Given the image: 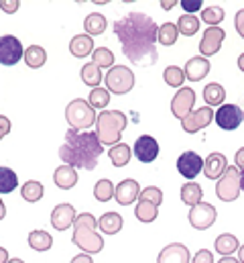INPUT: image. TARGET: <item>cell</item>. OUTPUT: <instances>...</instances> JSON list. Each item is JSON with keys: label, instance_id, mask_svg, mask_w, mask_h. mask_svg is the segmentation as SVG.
Segmentation results:
<instances>
[{"label": "cell", "instance_id": "42", "mask_svg": "<svg viewBox=\"0 0 244 263\" xmlns=\"http://www.w3.org/2000/svg\"><path fill=\"white\" fill-rule=\"evenodd\" d=\"M140 200H147V202H151V204H155V206H161V202H163V192L157 188V186H149V188H145V190H140Z\"/></svg>", "mask_w": 244, "mask_h": 263}, {"label": "cell", "instance_id": "31", "mask_svg": "<svg viewBox=\"0 0 244 263\" xmlns=\"http://www.w3.org/2000/svg\"><path fill=\"white\" fill-rule=\"evenodd\" d=\"M134 216L140 222H153L159 216V206H155V204H151L147 200H138V204L134 208Z\"/></svg>", "mask_w": 244, "mask_h": 263}, {"label": "cell", "instance_id": "55", "mask_svg": "<svg viewBox=\"0 0 244 263\" xmlns=\"http://www.w3.org/2000/svg\"><path fill=\"white\" fill-rule=\"evenodd\" d=\"M238 69H240V71H244V53L238 58Z\"/></svg>", "mask_w": 244, "mask_h": 263}, {"label": "cell", "instance_id": "47", "mask_svg": "<svg viewBox=\"0 0 244 263\" xmlns=\"http://www.w3.org/2000/svg\"><path fill=\"white\" fill-rule=\"evenodd\" d=\"M8 133H10V121H8L4 115H0V141H2Z\"/></svg>", "mask_w": 244, "mask_h": 263}, {"label": "cell", "instance_id": "46", "mask_svg": "<svg viewBox=\"0 0 244 263\" xmlns=\"http://www.w3.org/2000/svg\"><path fill=\"white\" fill-rule=\"evenodd\" d=\"M234 25H236V31H238V35H240V37L244 39V8H242V10H238V12H236Z\"/></svg>", "mask_w": 244, "mask_h": 263}, {"label": "cell", "instance_id": "29", "mask_svg": "<svg viewBox=\"0 0 244 263\" xmlns=\"http://www.w3.org/2000/svg\"><path fill=\"white\" fill-rule=\"evenodd\" d=\"M108 157H110V161L114 163V167H124V165H128V161H130V157H132V151H130V147H128L126 143H118V145L110 147Z\"/></svg>", "mask_w": 244, "mask_h": 263}, {"label": "cell", "instance_id": "6", "mask_svg": "<svg viewBox=\"0 0 244 263\" xmlns=\"http://www.w3.org/2000/svg\"><path fill=\"white\" fill-rule=\"evenodd\" d=\"M240 170L228 165V170L224 172V176L218 180L216 184V196L222 202H234L240 196Z\"/></svg>", "mask_w": 244, "mask_h": 263}, {"label": "cell", "instance_id": "17", "mask_svg": "<svg viewBox=\"0 0 244 263\" xmlns=\"http://www.w3.org/2000/svg\"><path fill=\"white\" fill-rule=\"evenodd\" d=\"M138 196H140V186H138V182L132 180V178L122 180L120 184L116 186V192H114V198H116V202H118L120 206H130Z\"/></svg>", "mask_w": 244, "mask_h": 263}, {"label": "cell", "instance_id": "23", "mask_svg": "<svg viewBox=\"0 0 244 263\" xmlns=\"http://www.w3.org/2000/svg\"><path fill=\"white\" fill-rule=\"evenodd\" d=\"M204 100H206V106L214 108V106H222V102L226 100V90L222 84L218 82H212L204 88Z\"/></svg>", "mask_w": 244, "mask_h": 263}, {"label": "cell", "instance_id": "49", "mask_svg": "<svg viewBox=\"0 0 244 263\" xmlns=\"http://www.w3.org/2000/svg\"><path fill=\"white\" fill-rule=\"evenodd\" d=\"M69 263H94V261H92V257L88 253H79V255H75Z\"/></svg>", "mask_w": 244, "mask_h": 263}, {"label": "cell", "instance_id": "20", "mask_svg": "<svg viewBox=\"0 0 244 263\" xmlns=\"http://www.w3.org/2000/svg\"><path fill=\"white\" fill-rule=\"evenodd\" d=\"M183 71H185V78H187V80L199 82V80H204V78L210 73V62H208L206 58H191V60L185 64Z\"/></svg>", "mask_w": 244, "mask_h": 263}, {"label": "cell", "instance_id": "25", "mask_svg": "<svg viewBox=\"0 0 244 263\" xmlns=\"http://www.w3.org/2000/svg\"><path fill=\"white\" fill-rule=\"evenodd\" d=\"M214 249H216L218 253H222L224 257H228V255H232L234 251H238V249H240V243H238V239H236L234 235L224 233V235H220V237L216 239Z\"/></svg>", "mask_w": 244, "mask_h": 263}, {"label": "cell", "instance_id": "4", "mask_svg": "<svg viewBox=\"0 0 244 263\" xmlns=\"http://www.w3.org/2000/svg\"><path fill=\"white\" fill-rule=\"evenodd\" d=\"M128 119L120 110H102L98 115V123H96V135L100 139L102 145H118L120 143L122 131L126 129Z\"/></svg>", "mask_w": 244, "mask_h": 263}, {"label": "cell", "instance_id": "53", "mask_svg": "<svg viewBox=\"0 0 244 263\" xmlns=\"http://www.w3.org/2000/svg\"><path fill=\"white\" fill-rule=\"evenodd\" d=\"M4 216H6V206H4V202L0 200V220H2Z\"/></svg>", "mask_w": 244, "mask_h": 263}, {"label": "cell", "instance_id": "45", "mask_svg": "<svg viewBox=\"0 0 244 263\" xmlns=\"http://www.w3.org/2000/svg\"><path fill=\"white\" fill-rule=\"evenodd\" d=\"M18 6H21V2H18V0H0V10H4L6 14L16 12V10H18Z\"/></svg>", "mask_w": 244, "mask_h": 263}, {"label": "cell", "instance_id": "56", "mask_svg": "<svg viewBox=\"0 0 244 263\" xmlns=\"http://www.w3.org/2000/svg\"><path fill=\"white\" fill-rule=\"evenodd\" d=\"M240 188L244 190V172H240Z\"/></svg>", "mask_w": 244, "mask_h": 263}, {"label": "cell", "instance_id": "21", "mask_svg": "<svg viewBox=\"0 0 244 263\" xmlns=\"http://www.w3.org/2000/svg\"><path fill=\"white\" fill-rule=\"evenodd\" d=\"M69 51L73 58H88L94 53V39L90 35H75L69 41Z\"/></svg>", "mask_w": 244, "mask_h": 263}, {"label": "cell", "instance_id": "11", "mask_svg": "<svg viewBox=\"0 0 244 263\" xmlns=\"http://www.w3.org/2000/svg\"><path fill=\"white\" fill-rule=\"evenodd\" d=\"M224 37H226V31L222 27H208L204 31V37L199 41V53L201 58H212L220 51L222 43H224Z\"/></svg>", "mask_w": 244, "mask_h": 263}, {"label": "cell", "instance_id": "28", "mask_svg": "<svg viewBox=\"0 0 244 263\" xmlns=\"http://www.w3.org/2000/svg\"><path fill=\"white\" fill-rule=\"evenodd\" d=\"M79 76H82V82H84L86 86H90L92 90H94V88H100V82H102V69L96 66L94 62H90V64H86V66L82 67Z\"/></svg>", "mask_w": 244, "mask_h": 263}, {"label": "cell", "instance_id": "7", "mask_svg": "<svg viewBox=\"0 0 244 263\" xmlns=\"http://www.w3.org/2000/svg\"><path fill=\"white\" fill-rule=\"evenodd\" d=\"M104 82L108 86V92H114L120 96V94H126L134 88V73L126 66H114L106 73Z\"/></svg>", "mask_w": 244, "mask_h": 263}, {"label": "cell", "instance_id": "18", "mask_svg": "<svg viewBox=\"0 0 244 263\" xmlns=\"http://www.w3.org/2000/svg\"><path fill=\"white\" fill-rule=\"evenodd\" d=\"M228 170V159L222 153H210L204 161V174L208 180H220Z\"/></svg>", "mask_w": 244, "mask_h": 263}, {"label": "cell", "instance_id": "33", "mask_svg": "<svg viewBox=\"0 0 244 263\" xmlns=\"http://www.w3.org/2000/svg\"><path fill=\"white\" fill-rule=\"evenodd\" d=\"M45 194V190H43V184L41 182H37V180H29L27 184H23V188H21V196L23 200H27V202H39L41 198Z\"/></svg>", "mask_w": 244, "mask_h": 263}, {"label": "cell", "instance_id": "32", "mask_svg": "<svg viewBox=\"0 0 244 263\" xmlns=\"http://www.w3.org/2000/svg\"><path fill=\"white\" fill-rule=\"evenodd\" d=\"M25 62H27V66L29 67L37 69V67L45 66V62H47V53H45V49H43L41 45H31L29 49H25Z\"/></svg>", "mask_w": 244, "mask_h": 263}, {"label": "cell", "instance_id": "22", "mask_svg": "<svg viewBox=\"0 0 244 263\" xmlns=\"http://www.w3.org/2000/svg\"><path fill=\"white\" fill-rule=\"evenodd\" d=\"M53 182L57 184V188H61V190H71V188L77 184V172H75V167L63 163L61 167L55 170Z\"/></svg>", "mask_w": 244, "mask_h": 263}, {"label": "cell", "instance_id": "44", "mask_svg": "<svg viewBox=\"0 0 244 263\" xmlns=\"http://www.w3.org/2000/svg\"><path fill=\"white\" fill-rule=\"evenodd\" d=\"M189 263H214V255H212L210 249H199V251L195 253V257Z\"/></svg>", "mask_w": 244, "mask_h": 263}, {"label": "cell", "instance_id": "12", "mask_svg": "<svg viewBox=\"0 0 244 263\" xmlns=\"http://www.w3.org/2000/svg\"><path fill=\"white\" fill-rule=\"evenodd\" d=\"M132 153L134 157L140 161V163H151L159 157V143L155 137L151 135H140L136 141H134V147H132Z\"/></svg>", "mask_w": 244, "mask_h": 263}, {"label": "cell", "instance_id": "30", "mask_svg": "<svg viewBox=\"0 0 244 263\" xmlns=\"http://www.w3.org/2000/svg\"><path fill=\"white\" fill-rule=\"evenodd\" d=\"M201 198H204V190H201L199 184H195V182H187V184H183L181 186L183 204H187V206H195V204L201 202Z\"/></svg>", "mask_w": 244, "mask_h": 263}, {"label": "cell", "instance_id": "43", "mask_svg": "<svg viewBox=\"0 0 244 263\" xmlns=\"http://www.w3.org/2000/svg\"><path fill=\"white\" fill-rule=\"evenodd\" d=\"M201 0H181L179 2V6H181L183 10L187 12V14H191V12H197V10H201Z\"/></svg>", "mask_w": 244, "mask_h": 263}, {"label": "cell", "instance_id": "5", "mask_svg": "<svg viewBox=\"0 0 244 263\" xmlns=\"http://www.w3.org/2000/svg\"><path fill=\"white\" fill-rule=\"evenodd\" d=\"M65 119L69 123V129H77V131H86L96 123V110L92 108V104L84 98H75L65 106Z\"/></svg>", "mask_w": 244, "mask_h": 263}, {"label": "cell", "instance_id": "34", "mask_svg": "<svg viewBox=\"0 0 244 263\" xmlns=\"http://www.w3.org/2000/svg\"><path fill=\"white\" fill-rule=\"evenodd\" d=\"M16 184H18L16 172L10 170V167H2V165H0V194H10V192H14Z\"/></svg>", "mask_w": 244, "mask_h": 263}, {"label": "cell", "instance_id": "39", "mask_svg": "<svg viewBox=\"0 0 244 263\" xmlns=\"http://www.w3.org/2000/svg\"><path fill=\"white\" fill-rule=\"evenodd\" d=\"M163 78H165L167 86H171V88H181L183 82H185V71H183V67H179V66H169V67H165Z\"/></svg>", "mask_w": 244, "mask_h": 263}, {"label": "cell", "instance_id": "10", "mask_svg": "<svg viewBox=\"0 0 244 263\" xmlns=\"http://www.w3.org/2000/svg\"><path fill=\"white\" fill-rule=\"evenodd\" d=\"M25 58L23 43L14 35H2L0 37V64L2 66H14Z\"/></svg>", "mask_w": 244, "mask_h": 263}, {"label": "cell", "instance_id": "35", "mask_svg": "<svg viewBox=\"0 0 244 263\" xmlns=\"http://www.w3.org/2000/svg\"><path fill=\"white\" fill-rule=\"evenodd\" d=\"M199 23H201V18H197L195 14H183L177 21V29H179L181 35L191 37V35H195L199 31Z\"/></svg>", "mask_w": 244, "mask_h": 263}, {"label": "cell", "instance_id": "52", "mask_svg": "<svg viewBox=\"0 0 244 263\" xmlns=\"http://www.w3.org/2000/svg\"><path fill=\"white\" fill-rule=\"evenodd\" d=\"M218 263H240V261H238V259H234L232 255H228V257H222Z\"/></svg>", "mask_w": 244, "mask_h": 263}, {"label": "cell", "instance_id": "40", "mask_svg": "<svg viewBox=\"0 0 244 263\" xmlns=\"http://www.w3.org/2000/svg\"><path fill=\"white\" fill-rule=\"evenodd\" d=\"M224 8L222 6H208L201 10V21L208 23L210 27H218L222 21H224Z\"/></svg>", "mask_w": 244, "mask_h": 263}, {"label": "cell", "instance_id": "50", "mask_svg": "<svg viewBox=\"0 0 244 263\" xmlns=\"http://www.w3.org/2000/svg\"><path fill=\"white\" fill-rule=\"evenodd\" d=\"M175 4H179V2H175V0H163V2H161V8H165V10H171Z\"/></svg>", "mask_w": 244, "mask_h": 263}, {"label": "cell", "instance_id": "14", "mask_svg": "<svg viewBox=\"0 0 244 263\" xmlns=\"http://www.w3.org/2000/svg\"><path fill=\"white\" fill-rule=\"evenodd\" d=\"M214 115H216V112H214L210 106H201V108L193 110L191 115H187V117L183 119V121H181V129L185 133H189V135H195L197 131L206 129V127L212 123Z\"/></svg>", "mask_w": 244, "mask_h": 263}, {"label": "cell", "instance_id": "48", "mask_svg": "<svg viewBox=\"0 0 244 263\" xmlns=\"http://www.w3.org/2000/svg\"><path fill=\"white\" fill-rule=\"evenodd\" d=\"M234 161H236V167H238L240 172H244V147L236 151V157H234Z\"/></svg>", "mask_w": 244, "mask_h": 263}, {"label": "cell", "instance_id": "1", "mask_svg": "<svg viewBox=\"0 0 244 263\" xmlns=\"http://www.w3.org/2000/svg\"><path fill=\"white\" fill-rule=\"evenodd\" d=\"M114 35L122 45V53L134 66H153L159 60L157 53V23L143 12H128L114 23Z\"/></svg>", "mask_w": 244, "mask_h": 263}, {"label": "cell", "instance_id": "38", "mask_svg": "<svg viewBox=\"0 0 244 263\" xmlns=\"http://www.w3.org/2000/svg\"><path fill=\"white\" fill-rule=\"evenodd\" d=\"M114 192H116V188H114V184L110 182V180H100L96 186H94V196L98 202H108V200H112L114 198Z\"/></svg>", "mask_w": 244, "mask_h": 263}, {"label": "cell", "instance_id": "36", "mask_svg": "<svg viewBox=\"0 0 244 263\" xmlns=\"http://www.w3.org/2000/svg\"><path fill=\"white\" fill-rule=\"evenodd\" d=\"M177 37H179V29H177V25L175 23H163L161 27H159V43H163L165 47H169V45H173L175 41H177Z\"/></svg>", "mask_w": 244, "mask_h": 263}, {"label": "cell", "instance_id": "41", "mask_svg": "<svg viewBox=\"0 0 244 263\" xmlns=\"http://www.w3.org/2000/svg\"><path fill=\"white\" fill-rule=\"evenodd\" d=\"M92 62L100 67V69L102 67H114V53L108 47H98L92 53Z\"/></svg>", "mask_w": 244, "mask_h": 263}, {"label": "cell", "instance_id": "37", "mask_svg": "<svg viewBox=\"0 0 244 263\" xmlns=\"http://www.w3.org/2000/svg\"><path fill=\"white\" fill-rule=\"evenodd\" d=\"M88 102L92 104V108L96 110H104L106 106H108V102H110V92L106 90V88H94L92 92H90V98H88Z\"/></svg>", "mask_w": 244, "mask_h": 263}, {"label": "cell", "instance_id": "2", "mask_svg": "<svg viewBox=\"0 0 244 263\" xmlns=\"http://www.w3.org/2000/svg\"><path fill=\"white\" fill-rule=\"evenodd\" d=\"M102 151H104V145L100 143L96 133L67 129L65 141L59 149V157L65 165L82 167V170H94L98 165Z\"/></svg>", "mask_w": 244, "mask_h": 263}, {"label": "cell", "instance_id": "27", "mask_svg": "<svg viewBox=\"0 0 244 263\" xmlns=\"http://www.w3.org/2000/svg\"><path fill=\"white\" fill-rule=\"evenodd\" d=\"M29 245L31 249L35 251H49L51 245H53V237L47 233V231H31L29 233Z\"/></svg>", "mask_w": 244, "mask_h": 263}, {"label": "cell", "instance_id": "8", "mask_svg": "<svg viewBox=\"0 0 244 263\" xmlns=\"http://www.w3.org/2000/svg\"><path fill=\"white\" fill-rule=\"evenodd\" d=\"M214 121L224 131H236L244 123V110L236 104H222L214 115Z\"/></svg>", "mask_w": 244, "mask_h": 263}, {"label": "cell", "instance_id": "26", "mask_svg": "<svg viewBox=\"0 0 244 263\" xmlns=\"http://www.w3.org/2000/svg\"><path fill=\"white\" fill-rule=\"evenodd\" d=\"M84 29H86V35H90V37L102 35L106 31V16L104 14H98V12L88 14L86 21H84Z\"/></svg>", "mask_w": 244, "mask_h": 263}, {"label": "cell", "instance_id": "19", "mask_svg": "<svg viewBox=\"0 0 244 263\" xmlns=\"http://www.w3.org/2000/svg\"><path fill=\"white\" fill-rule=\"evenodd\" d=\"M189 251H187V247L181 245V243H171V245H167L161 253H159V257H157V263H189Z\"/></svg>", "mask_w": 244, "mask_h": 263}, {"label": "cell", "instance_id": "9", "mask_svg": "<svg viewBox=\"0 0 244 263\" xmlns=\"http://www.w3.org/2000/svg\"><path fill=\"white\" fill-rule=\"evenodd\" d=\"M216 208L212 206V204H208V202H199V204H195V206H191L189 208V224L193 227V229H197V231H206V229H210L214 222H216Z\"/></svg>", "mask_w": 244, "mask_h": 263}, {"label": "cell", "instance_id": "54", "mask_svg": "<svg viewBox=\"0 0 244 263\" xmlns=\"http://www.w3.org/2000/svg\"><path fill=\"white\" fill-rule=\"evenodd\" d=\"M238 261L244 263V245H240V249H238Z\"/></svg>", "mask_w": 244, "mask_h": 263}, {"label": "cell", "instance_id": "51", "mask_svg": "<svg viewBox=\"0 0 244 263\" xmlns=\"http://www.w3.org/2000/svg\"><path fill=\"white\" fill-rule=\"evenodd\" d=\"M0 263H8V251L4 247H0Z\"/></svg>", "mask_w": 244, "mask_h": 263}, {"label": "cell", "instance_id": "3", "mask_svg": "<svg viewBox=\"0 0 244 263\" xmlns=\"http://www.w3.org/2000/svg\"><path fill=\"white\" fill-rule=\"evenodd\" d=\"M71 241L75 247H79L84 253L92 255V253H100L104 249V239L98 233V220L94 214L90 212H82L77 214L75 222H73V235Z\"/></svg>", "mask_w": 244, "mask_h": 263}, {"label": "cell", "instance_id": "16", "mask_svg": "<svg viewBox=\"0 0 244 263\" xmlns=\"http://www.w3.org/2000/svg\"><path fill=\"white\" fill-rule=\"evenodd\" d=\"M75 218H77V212L71 204H59L51 212V227L55 231H65L75 222Z\"/></svg>", "mask_w": 244, "mask_h": 263}, {"label": "cell", "instance_id": "13", "mask_svg": "<svg viewBox=\"0 0 244 263\" xmlns=\"http://www.w3.org/2000/svg\"><path fill=\"white\" fill-rule=\"evenodd\" d=\"M193 104H195V92L191 88L183 86V88L177 90V94L171 100V112H173L175 119L183 121L187 115L193 112Z\"/></svg>", "mask_w": 244, "mask_h": 263}, {"label": "cell", "instance_id": "15", "mask_svg": "<svg viewBox=\"0 0 244 263\" xmlns=\"http://www.w3.org/2000/svg\"><path fill=\"white\" fill-rule=\"evenodd\" d=\"M177 170L185 180H193L199 172H204V159L195 151H183L177 159Z\"/></svg>", "mask_w": 244, "mask_h": 263}, {"label": "cell", "instance_id": "24", "mask_svg": "<svg viewBox=\"0 0 244 263\" xmlns=\"http://www.w3.org/2000/svg\"><path fill=\"white\" fill-rule=\"evenodd\" d=\"M122 224H124V220H122V216L118 212H106V214H102L100 220H98L100 231L106 233V235H116V233H120Z\"/></svg>", "mask_w": 244, "mask_h": 263}, {"label": "cell", "instance_id": "57", "mask_svg": "<svg viewBox=\"0 0 244 263\" xmlns=\"http://www.w3.org/2000/svg\"><path fill=\"white\" fill-rule=\"evenodd\" d=\"M8 263H25V261H23V259H16V257H14V259H8Z\"/></svg>", "mask_w": 244, "mask_h": 263}]
</instances>
